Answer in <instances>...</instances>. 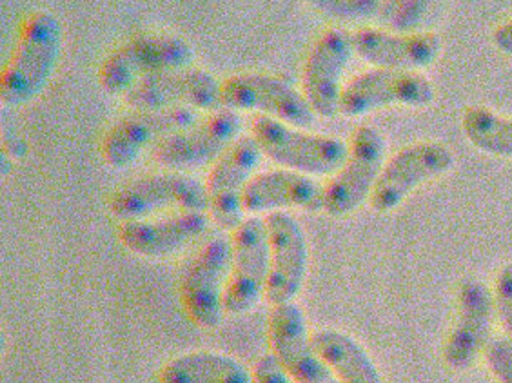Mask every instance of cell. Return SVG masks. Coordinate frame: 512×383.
Masks as SVG:
<instances>
[{"instance_id": "6da1fadb", "label": "cell", "mask_w": 512, "mask_h": 383, "mask_svg": "<svg viewBox=\"0 0 512 383\" xmlns=\"http://www.w3.org/2000/svg\"><path fill=\"white\" fill-rule=\"evenodd\" d=\"M62 50V26L50 11H35L20 31L19 44L0 77V102L20 108L48 86Z\"/></svg>"}, {"instance_id": "7a4b0ae2", "label": "cell", "mask_w": 512, "mask_h": 383, "mask_svg": "<svg viewBox=\"0 0 512 383\" xmlns=\"http://www.w3.org/2000/svg\"><path fill=\"white\" fill-rule=\"evenodd\" d=\"M195 60V51L189 42L169 33H146L120 44L102 62L99 71L100 86L109 95H126L140 80L186 69Z\"/></svg>"}, {"instance_id": "3957f363", "label": "cell", "mask_w": 512, "mask_h": 383, "mask_svg": "<svg viewBox=\"0 0 512 383\" xmlns=\"http://www.w3.org/2000/svg\"><path fill=\"white\" fill-rule=\"evenodd\" d=\"M251 137L262 149V155L271 158L278 166L307 177L338 173L349 151L340 138L306 133L264 115L253 118Z\"/></svg>"}, {"instance_id": "277c9868", "label": "cell", "mask_w": 512, "mask_h": 383, "mask_svg": "<svg viewBox=\"0 0 512 383\" xmlns=\"http://www.w3.org/2000/svg\"><path fill=\"white\" fill-rule=\"evenodd\" d=\"M347 148L344 166L324 187V213L329 217H347L371 200L385 166V138L375 126H358Z\"/></svg>"}, {"instance_id": "5b68a950", "label": "cell", "mask_w": 512, "mask_h": 383, "mask_svg": "<svg viewBox=\"0 0 512 383\" xmlns=\"http://www.w3.org/2000/svg\"><path fill=\"white\" fill-rule=\"evenodd\" d=\"M231 256V240L213 236L198 249L182 276V305L189 320L202 329H215L226 315L224 293L231 271Z\"/></svg>"}, {"instance_id": "8992f818", "label": "cell", "mask_w": 512, "mask_h": 383, "mask_svg": "<svg viewBox=\"0 0 512 383\" xmlns=\"http://www.w3.org/2000/svg\"><path fill=\"white\" fill-rule=\"evenodd\" d=\"M456 164L453 149L444 142L427 140L396 151L385 160L384 169L371 195V206L378 213H391L402 206L418 187L444 177Z\"/></svg>"}, {"instance_id": "52a82bcc", "label": "cell", "mask_w": 512, "mask_h": 383, "mask_svg": "<svg viewBox=\"0 0 512 383\" xmlns=\"http://www.w3.org/2000/svg\"><path fill=\"white\" fill-rule=\"evenodd\" d=\"M222 108L258 111L296 129L315 126L316 113L302 91L266 73H238L222 84Z\"/></svg>"}, {"instance_id": "ba28073f", "label": "cell", "mask_w": 512, "mask_h": 383, "mask_svg": "<svg viewBox=\"0 0 512 383\" xmlns=\"http://www.w3.org/2000/svg\"><path fill=\"white\" fill-rule=\"evenodd\" d=\"M496 305L493 289L469 276L458 289V311L444 344V362L453 371H467L480 362L493 340Z\"/></svg>"}, {"instance_id": "9c48e42d", "label": "cell", "mask_w": 512, "mask_h": 383, "mask_svg": "<svg viewBox=\"0 0 512 383\" xmlns=\"http://www.w3.org/2000/svg\"><path fill=\"white\" fill-rule=\"evenodd\" d=\"M166 207L204 213L209 209L206 186L186 173L168 171L138 178L109 200V211L120 222L144 220Z\"/></svg>"}, {"instance_id": "30bf717a", "label": "cell", "mask_w": 512, "mask_h": 383, "mask_svg": "<svg viewBox=\"0 0 512 383\" xmlns=\"http://www.w3.org/2000/svg\"><path fill=\"white\" fill-rule=\"evenodd\" d=\"M434 97L433 82L422 73L369 69L345 82L340 113L355 118L389 106L425 108L433 104Z\"/></svg>"}, {"instance_id": "8fae6325", "label": "cell", "mask_w": 512, "mask_h": 383, "mask_svg": "<svg viewBox=\"0 0 512 383\" xmlns=\"http://www.w3.org/2000/svg\"><path fill=\"white\" fill-rule=\"evenodd\" d=\"M242 120L237 111L220 108L195 126L160 140L153 148L155 162L169 171H191L217 162L237 142Z\"/></svg>"}, {"instance_id": "7c38bea8", "label": "cell", "mask_w": 512, "mask_h": 383, "mask_svg": "<svg viewBox=\"0 0 512 383\" xmlns=\"http://www.w3.org/2000/svg\"><path fill=\"white\" fill-rule=\"evenodd\" d=\"M233 256L227 276L226 315H244L266 295L269 242L264 218L249 217L233 231Z\"/></svg>"}, {"instance_id": "4fadbf2b", "label": "cell", "mask_w": 512, "mask_h": 383, "mask_svg": "<svg viewBox=\"0 0 512 383\" xmlns=\"http://www.w3.org/2000/svg\"><path fill=\"white\" fill-rule=\"evenodd\" d=\"M353 53V33L338 26L320 33L313 42L302 71V93L318 117L340 113L344 73Z\"/></svg>"}, {"instance_id": "5bb4252c", "label": "cell", "mask_w": 512, "mask_h": 383, "mask_svg": "<svg viewBox=\"0 0 512 383\" xmlns=\"http://www.w3.org/2000/svg\"><path fill=\"white\" fill-rule=\"evenodd\" d=\"M197 109H140L120 118L109 128L102 140V157L109 166L128 167L135 162L144 149L160 140L175 135L178 131L195 126Z\"/></svg>"}, {"instance_id": "9a60e30c", "label": "cell", "mask_w": 512, "mask_h": 383, "mask_svg": "<svg viewBox=\"0 0 512 383\" xmlns=\"http://www.w3.org/2000/svg\"><path fill=\"white\" fill-rule=\"evenodd\" d=\"M129 108H191L217 111L222 108V84L204 69H175L140 80L124 95Z\"/></svg>"}, {"instance_id": "2e32d148", "label": "cell", "mask_w": 512, "mask_h": 383, "mask_svg": "<svg viewBox=\"0 0 512 383\" xmlns=\"http://www.w3.org/2000/svg\"><path fill=\"white\" fill-rule=\"evenodd\" d=\"M264 222L269 242L267 302L273 307L295 302L306 280L309 260L304 229L286 211L269 213Z\"/></svg>"}, {"instance_id": "e0dca14e", "label": "cell", "mask_w": 512, "mask_h": 383, "mask_svg": "<svg viewBox=\"0 0 512 383\" xmlns=\"http://www.w3.org/2000/svg\"><path fill=\"white\" fill-rule=\"evenodd\" d=\"M260 158L262 149L255 138L240 137L211 169L206 184L209 215L220 229L235 231L246 220L242 197Z\"/></svg>"}, {"instance_id": "ac0fdd59", "label": "cell", "mask_w": 512, "mask_h": 383, "mask_svg": "<svg viewBox=\"0 0 512 383\" xmlns=\"http://www.w3.org/2000/svg\"><path fill=\"white\" fill-rule=\"evenodd\" d=\"M269 345L276 362L296 383H327L335 378L316 354L306 315L296 302L273 307Z\"/></svg>"}, {"instance_id": "d6986e66", "label": "cell", "mask_w": 512, "mask_h": 383, "mask_svg": "<svg viewBox=\"0 0 512 383\" xmlns=\"http://www.w3.org/2000/svg\"><path fill=\"white\" fill-rule=\"evenodd\" d=\"M353 48L360 59L375 68L420 73L440 57L444 42L433 31L393 33L365 26L353 31Z\"/></svg>"}, {"instance_id": "ffe728a7", "label": "cell", "mask_w": 512, "mask_h": 383, "mask_svg": "<svg viewBox=\"0 0 512 383\" xmlns=\"http://www.w3.org/2000/svg\"><path fill=\"white\" fill-rule=\"evenodd\" d=\"M244 213L251 217L275 213L291 207L318 213L324 211V187L302 173L275 169L249 180L242 197Z\"/></svg>"}, {"instance_id": "44dd1931", "label": "cell", "mask_w": 512, "mask_h": 383, "mask_svg": "<svg viewBox=\"0 0 512 383\" xmlns=\"http://www.w3.org/2000/svg\"><path fill=\"white\" fill-rule=\"evenodd\" d=\"M209 227V217L202 211H180L160 220L122 222L119 240L131 253L149 258L173 255L188 246Z\"/></svg>"}, {"instance_id": "7402d4cb", "label": "cell", "mask_w": 512, "mask_h": 383, "mask_svg": "<svg viewBox=\"0 0 512 383\" xmlns=\"http://www.w3.org/2000/svg\"><path fill=\"white\" fill-rule=\"evenodd\" d=\"M313 347L338 383H384L371 354L353 336L335 329L311 334Z\"/></svg>"}, {"instance_id": "603a6c76", "label": "cell", "mask_w": 512, "mask_h": 383, "mask_svg": "<svg viewBox=\"0 0 512 383\" xmlns=\"http://www.w3.org/2000/svg\"><path fill=\"white\" fill-rule=\"evenodd\" d=\"M160 383H255V376L227 354L189 353L162 367Z\"/></svg>"}, {"instance_id": "cb8c5ba5", "label": "cell", "mask_w": 512, "mask_h": 383, "mask_svg": "<svg viewBox=\"0 0 512 383\" xmlns=\"http://www.w3.org/2000/svg\"><path fill=\"white\" fill-rule=\"evenodd\" d=\"M463 135L485 155L512 158V117L485 106H471L462 115Z\"/></svg>"}, {"instance_id": "d4e9b609", "label": "cell", "mask_w": 512, "mask_h": 383, "mask_svg": "<svg viewBox=\"0 0 512 383\" xmlns=\"http://www.w3.org/2000/svg\"><path fill=\"white\" fill-rule=\"evenodd\" d=\"M433 8L431 2L422 0H391L382 2L378 13V22L384 30L393 33H416V28L424 24L425 17Z\"/></svg>"}, {"instance_id": "484cf974", "label": "cell", "mask_w": 512, "mask_h": 383, "mask_svg": "<svg viewBox=\"0 0 512 383\" xmlns=\"http://www.w3.org/2000/svg\"><path fill=\"white\" fill-rule=\"evenodd\" d=\"M315 10L333 19L367 20L378 19L382 2L378 0H315Z\"/></svg>"}, {"instance_id": "4316f807", "label": "cell", "mask_w": 512, "mask_h": 383, "mask_svg": "<svg viewBox=\"0 0 512 383\" xmlns=\"http://www.w3.org/2000/svg\"><path fill=\"white\" fill-rule=\"evenodd\" d=\"M487 369L498 383H512V340L507 336H494L483 354Z\"/></svg>"}, {"instance_id": "83f0119b", "label": "cell", "mask_w": 512, "mask_h": 383, "mask_svg": "<svg viewBox=\"0 0 512 383\" xmlns=\"http://www.w3.org/2000/svg\"><path fill=\"white\" fill-rule=\"evenodd\" d=\"M493 295L496 318L502 325L505 336L512 340V262L505 264L496 276Z\"/></svg>"}, {"instance_id": "f1b7e54d", "label": "cell", "mask_w": 512, "mask_h": 383, "mask_svg": "<svg viewBox=\"0 0 512 383\" xmlns=\"http://www.w3.org/2000/svg\"><path fill=\"white\" fill-rule=\"evenodd\" d=\"M253 376H255V383H296L276 362L273 354H264L258 358Z\"/></svg>"}, {"instance_id": "f546056e", "label": "cell", "mask_w": 512, "mask_h": 383, "mask_svg": "<svg viewBox=\"0 0 512 383\" xmlns=\"http://www.w3.org/2000/svg\"><path fill=\"white\" fill-rule=\"evenodd\" d=\"M493 44L500 53L512 57V19L505 20L494 30Z\"/></svg>"}, {"instance_id": "4dcf8cb0", "label": "cell", "mask_w": 512, "mask_h": 383, "mask_svg": "<svg viewBox=\"0 0 512 383\" xmlns=\"http://www.w3.org/2000/svg\"><path fill=\"white\" fill-rule=\"evenodd\" d=\"M327 383H338V380H335V378H333V380H331V382H327Z\"/></svg>"}]
</instances>
